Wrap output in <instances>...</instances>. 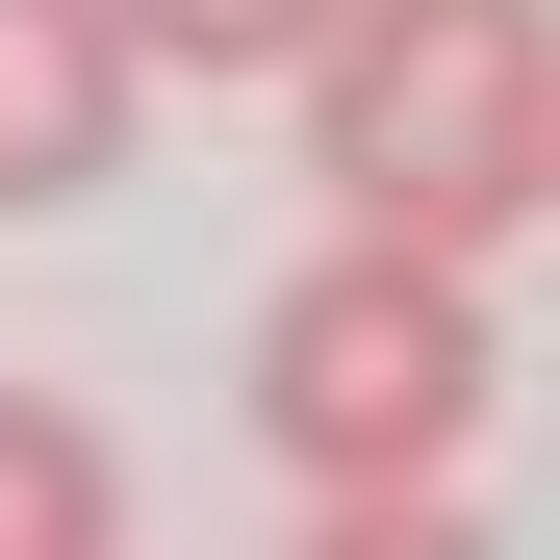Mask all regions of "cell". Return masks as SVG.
<instances>
[{
	"instance_id": "cell-1",
	"label": "cell",
	"mask_w": 560,
	"mask_h": 560,
	"mask_svg": "<svg viewBox=\"0 0 560 560\" xmlns=\"http://www.w3.org/2000/svg\"><path fill=\"white\" fill-rule=\"evenodd\" d=\"M485 408H510L485 255L331 230V255L255 306V433H280V485H306L331 560H433V535H458V458H485Z\"/></svg>"
},
{
	"instance_id": "cell-2",
	"label": "cell",
	"mask_w": 560,
	"mask_h": 560,
	"mask_svg": "<svg viewBox=\"0 0 560 560\" xmlns=\"http://www.w3.org/2000/svg\"><path fill=\"white\" fill-rule=\"evenodd\" d=\"M280 77H306L331 230H408V255L535 230V153H560V0H331Z\"/></svg>"
},
{
	"instance_id": "cell-3",
	"label": "cell",
	"mask_w": 560,
	"mask_h": 560,
	"mask_svg": "<svg viewBox=\"0 0 560 560\" xmlns=\"http://www.w3.org/2000/svg\"><path fill=\"white\" fill-rule=\"evenodd\" d=\"M128 128H153L128 0H0V205H103Z\"/></svg>"
},
{
	"instance_id": "cell-4",
	"label": "cell",
	"mask_w": 560,
	"mask_h": 560,
	"mask_svg": "<svg viewBox=\"0 0 560 560\" xmlns=\"http://www.w3.org/2000/svg\"><path fill=\"white\" fill-rule=\"evenodd\" d=\"M103 535H128L103 408H77V383H0V560H103Z\"/></svg>"
},
{
	"instance_id": "cell-5",
	"label": "cell",
	"mask_w": 560,
	"mask_h": 560,
	"mask_svg": "<svg viewBox=\"0 0 560 560\" xmlns=\"http://www.w3.org/2000/svg\"><path fill=\"white\" fill-rule=\"evenodd\" d=\"M306 26H331V0H128V51H153V77H280Z\"/></svg>"
},
{
	"instance_id": "cell-6",
	"label": "cell",
	"mask_w": 560,
	"mask_h": 560,
	"mask_svg": "<svg viewBox=\"0 0 560 560\" xmlns=\"http://www.w3.org/2000/svg\"><path fill=\"white\" fill-rule=\"evenodd\" d=\"M535 230H560V153H535Z\"/></svg>"
}]
</instances>
